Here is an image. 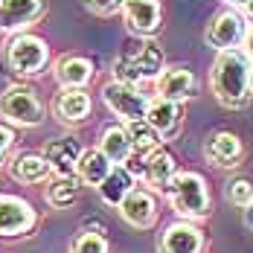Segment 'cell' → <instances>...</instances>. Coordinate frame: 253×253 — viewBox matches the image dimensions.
Here are the masks:
<instances>
[{
	"mask_svg": "<svg viewBox=\"0 0 253 253\" xmlns=\"http://www.w3.org/2000/svg\"><path fill=\"white\" fill-rule=\"evenodd\" d=\"M70 253H111V248H108V239L102 233H87L84 230V233L76 236Z\"/></svg>",
	"mask_w": 253,
	"mask_h": 253,
	"instance_id": "484cf974",
	"label": "cell"
},
{
	"mask_svg": "<svg viewBox=\"0 0 253 253\" xmlns=\"http://www.w3.org/2000/svg\"><path fill=\"white\" fill-rule=\"evenodd\" d=\"M180 105L177 102H169L163 96H154L149 99V111H146V123L163 137V140H172L177 131H180Z\"/></svg>",
	"mask_w": 253,
	"mask_h": 253,
	"instance_id": "e0dca14e",
	"label": "cell"
},
{
	"mask_svg": "<svg viewBox=\"0 0 253 253\" xmlns=\"http://www.w3.org/2000/svg\"><path fill=\"white\" fill-rule=\"evenodd\" d=\"M160 253H204V233L192 221H175L160 236Z\"/></svg>",
	"mask_w": 253,
	"mask_h": 253,
	"instance_id": "5bb4252c",
	"label": "cell"
},
{
	"mask_svg": "<svg viewBox=\"0 0 253 253\" xmlns=\"http://www.w3.org/2000/svg\"><path fill=\"white\" fill-rule=\"evenodd\" d=\"M44 0H0V32H21L44 18Z\"/></svg>",
	"mask_w": 253,
	"mask_h": 253,
	"instance_id": "30bf717a",
	"label": "cell"
},
{
	"mask_svg": "<svg viewBox=\"0 0 253 253\" xmlns=\"http://www.w3.org/2000/svg\"><path fill=\"white\" fill-rule=\"evenodd\" d=\"M99 152L114 163V166H126V160L134 154L131 137H128L126 126H111L99 140Z\"/></svg>",
	"mask_w": 253,
	"mask_h": 253,
	"instance_id": "44dd1931",
	"label": "cell"
},
{
	"mask_svg": "<svg viewBox=\"0 0 253 253\" xmlns=\"http://www.w3.org/2000/svg\"><path fill=\"white\" fill-rule=\"evenodd\" d=\"M204 157L218 169H230L242 160V140L233 131H212L204 140Z\"/></svg>",
	"mask_w": 253,
	"mask_h": 253,
	"instance_id": "9a60e30c",
	"label": "cell"
},
{
	"mask_svg": "<svg viewBox=\"0 0 253 253\" xmlns=\"http://www.w3.org/2000/svg\"><path fill=\"white\" fill-rule=\"evenodd\" d=\"M0 117L12 126L35 128L44 123V102L26 84H12L0 93Z\"/></svg>",
	"mask_w": 253,
	"mask_h": 253,
	"instance_id": "277c9868",
	"label": "cell"
},
{
	"mask_svg": "<svg viewBox=\"0 0 253 253\" xmlns=\"http://www.w3.org/2000/svg\"><path fill=\"white\" fill-rule=\"evenodd\" d=\"M126 131H128V137H131V146H134V152L137 154H152V152H157L160 143H163V137H160L146 120L126 123Z\"/></svg>",
	"mask_w": 253,
	"mask_h": 253,
	"instance_id": "d4e9b609",
	"label": "cell"
},
{
	"mask_svg": "<svg viewBox=\"0 0 253 253\" xmlns=\"http://www.w3.org/2000/svg\"><path fill=\"white\" fill-rule=\"evenodd\" d=\"M154 87H157V96L177 102V105L192 99L198 90L192 70H186V67H163V73L154 79Z\"/></svg>",
	"mask_w": 253,
	"mask_h": 253,
	"instance_id": "7c38bea8",
	"label": "cell"
},
{
	"mask_svg": "<svg viewBox=\"0 0 253 253\" xmlns=\"http://www.w3.org/2000/svg\"><path fill=\"white\" fill-rule=\"evenodd\" d=\"M52 114L64 126L84 123L90 117V96L84 93V87H61V93L52 102Z\"/></svg>",
	"mask_w": 253,
	"mask_h": 253,
	"instance_id": "2e32d148",
	"label": "cell"
},
{
	"mask_svg": "<svg viewBox=\"0 0 253 253\" xmlns=\"http://www.w3.org/2000/svg\"><path fill=\"white\" fill-rule=\"evenodd\" d=\"M50 61V47L44 38L35 35H15L6 47V64L18 76H38Z\"/></svg>",
	"mask_w": 253,
	"mask_h": 253,
	"instance_id": "5b68a950",
	"label": "cell"
},
{
	"mask_svg": "<svg viewBox=\"0 0 253 253\" xmlns=\"http://www.w3.org/2000/svg\"><path fill=\"white\" fill-rule=\"evenodd\" d=\"M224 3H230V6H242V9H245V3H248V0H224Z\"/></svg>",
	"mask_w": 253,
	"mask_h": 253,
	"instance_id": "836d02e7",
	"label": "cell"
},
{
	"mask_svg": "<svg viewBox=\"0 0 253 253\" xmlns=\"http://www.w3.org/2000/svg\"><path fill=\"white\" fill-rule=\"evenodd\" d=\"M248 29H251V26H248V21H245L242 12H236V9H224V12H218V15L210 21L207 32H204V41H207L212 50L227 52V50H236V47L245 44Z\"/></svg>",
	"mask_w": 253,
	"mask_h": 253,
	"instance_id": "52a82bcc",
	"label": "cell"
},
{
	"mask_svg": "<svg viewBox=\"0 0 253 253\" xmlns=\"http://www.w3.org/2000/svg\"><path fill=\"white\" fill-rule=\"evenodd\" d=\"M251 87H253V67H251Z\"/></svg>",
	"mask_w": 253,
	"mask_h": 253,
	"instance_id": "e575fe53",
	"label": "cell"
},
{
	"mask_svg": "<svg viewBox=\"0 0 253 253\" xmlns=\"http://www.w3.org/2000/svg\"><path fill=\"white\" fill-rule=\"evenodd\" d=\"M160 73H163V50L149 38L126 47L123 55L114 61V82L140 84L146 79H157Z\"/></svg>",
	"mask_w": 253,
	"mask_h": 253,
	"instance_id": "7a4b0ae2",
	"label": "cell"
},
{
	"mask_svg": "<svg viewBox=\"0 0 253 253\" xmlns=\"http://www.w3.org/2000/svg\"><path fill=\"white\" fill-rule=\"evenodd\" d=\"M242 47H245V55L253 61V26L248 29V35H245V44H242Z\"/></svg>",
	"mask_w": 253,
	"mask_h": 253,
	"instance_id": "4dcf8cb0",
	"label": "cell"
},
{
	"mask_svg": "<svg viewBox=\"0 0 253 253\" xmlns=\"http://www.w3.org/2000/svg\"><path fill=\"white\" fill-rule=\"evenodd\" d=\"M227 201L245 210L248 204H253V183L248 180V177H236V180H230L227 183Z\"/></svg>",
	"mask_w": 253,
	"mask_h": 253,
	"instance_id": "4316f807",
	"label": "cell"
},
{
	"mask_svg": "<svg viewBox=\"0 0 253 253\" xmlns=\"http://www.w3.org/2000/svg\"><path fill=\"white\" fill-rule=\"evenodd\" d=\"M166 195L183 221H198L210 212V192L201 175L195 172H177V177L166 186Z\"/></svg>",
	"mask_w": 253,
	"mask_h": 253,
	"instance_id": "3957f363",
	"label": "cell"
},
{
	"mask_svg": "<svg viewBox=\"0 0 253 253\" xmlns=\"http://www.w3.org/2000/svg\"><path fill=\"white\" fill-rule=\"evenodd\" d=\"M126 169L131 172V177H140V180H146V154H131L126 160Z\"/></svg>",
	"mask_w": 253,
	"mask_h": 253,
	"instance_id": "f1b7e54d",
	"label": "cell"
},
{
	"mask_svg": "<svg viewBox=\"0 0 253 253\" xmlns=\"http://www.w3.org/2000/svg\"><path fill=\"white\" fill-rule=\"evenodd\" d=\"M120 215L126 218L131 227L146 230V227H152L154 221H157V201H154V195L149 192V189L134 186V189L126 195V201L120 204Z\"/></svg>",
	"mask_w": 253,
	"mask_h": 253,
	"instance_id": "4fadbf2b",
	"label": "cell"
},
{
	"mask_svg": "<svg viewBox=\"0 0 253 253\" xmlns=\"http://www.w3.org/2000/svg\"><path fill=\"white\" fill-rule=\"evenodd\" d=\"M82 180L79 175H70V177H52V183L47 186V204L55 207V210H67L70 204H76L79 198V186Z\"/></svg>",
	"mask_w": 253,
	"mask_h": 253,
	"instance_id": "cb8c5ba5",
	"label": "cell"
},
{
	"mask_svg": "<svg viewBox=\"0 0 253 253\" xmlns=\"http://www.w3.org/2000/svg\"><path fill=\"white\" fill-rule=\"evenodd\" d=\"M111 169H114V163L99 149H84V154H82V160H79V166H76V175L87 186H99L102 180L111 175Z\"/></svg>",
	"mask_w": 253,
	"mask_h": 253,
	"instance_id": "603a6c76",
	"label": "cell"
},
{
	"mask_svg": "<svg viewBox=\"0 0 253 253\" xmlns=\"http://www.w3.org/2000/svg\"><path fill=\"white\" fill-rule=\"evenodd\" d=\"M96 189H99V198L108 207H120V204L126 201V195L134 189V177H131V172H128L126 166H114L111 175L105 177Z\"/></svg>",
	"mask_w": 253,
	"mask_h": 253,
	"instance_id": "7402d4cb",
	"label": "cell"
},
{
	"mask_svg": "<svg viewBox=\"0 0 253 253\" xmlns=\"http://www.w3.org/2000/svg\"><path fill=\"white\" fill-rule=\"evenodd\" d=\"M9 175L15 177V180H21V183H44L52 175V169L44 154L24 152L9 163Z\"/></svg>",
	"mask_w": 253,
	"mask_h": 253,
	"instance_id": "ac0fdd59",
	"label": "cell"
},
{
	"mask_svg": "<svg viewBox=\"0 0 253 253\" xmlns=\"http://www.w3.org/2000/svg\"><path fill=\"white\" fill-rule=\"evenodd\" d=\"M102 99L108 105L111 114H117L126 123H137V120H146V111H149V96L140 90V84H126V82H108L102 87Z\"/></svg>",
	"mask_w": 253,
	"mask_h": 253,
	"instance_id": "8992f818",
	"label": "cell"
},
{
	"mask_svg": "<svg viewBox=\"0 0 253 253\" xmlns=\"http://www.w3.org/2000/svg\"><path fill=\"white\" fill-rule=\"evenodd\" d=\"M41 154L47 157V163H50L55 177H70V175H76V166L82 160V154H84V149H82V143L76 137H55V140H50L44 146Z\"/></svg>",
	"mask_w": 253,
	"mask_h": 253,
	"instance_id": "8fae6325",
	"label": "cell"
},
{
	"mask_svg": "<svg viewBox=\"0 0 253 253\" xmlns=\"http://www.w3.org/2000/svg\"><path fill=\"white\" fill-rule=\"evenodd\" d=\"M38 224V212L32 204L18 198V195H3L0 192V239H15L26 236Z\"/></svg>",
	"mask_w": 253,
	"mask_h": 253,
	"instance_id": "ba28073f",
	"label": "cell"
},
{
	"mask_svg": "<svg viewBox=\"0 0 253 253\" xmlns=\"http://www.w3.org/2000/svg\"><path fill=\"white\" fill-rule=\"evenodd\" d=\"M245 15H248V18H253V0H248V3H245Z\"/></svg>",
	"mask_w": 253,
	"mask_h": 253,
	"instance_id": "d6a6232c",
	"label": "cell"
},
{
	"mask_svg": "<svg viewBox=\"0 0 253 253\" xmlns=\"http://www.w3.org/2000/svg\"><path fill=\"white\" fill-rule=\"evenodd\" d=\"M84 6H87L93 15L108 18V15H117V12H123L126 0H84Z\"/></svg>",
	"mask_w": 253,
	"mask_h": 253,
	"instance_id": "83f0119b",
	"label": "cell"
},
{
	"mask_svg": "<svg viewBox=\"0 0 253 253\" xmlns=\"http://www.w3.org/2000/svg\"><path fill=\"white\" fill-rule=\"evenodd\" d=\"M177 177V160L172 152L157 149V152L146 154V183H152L157 189L166 192V186Z\"/></svg>",
	"mask_w": 253,
	"mask_h": 253,
	"instance_id": "d6986e66",
	"label": "cell"
},
{
	"mask_svg": "<svg viewBox=\"0 0 253 253\" xmlns=\"http://www.w3.org/2000/svg\"><path fill=\"white\" fill-rule=\"evenodd\" d=\"M12 143H15V131L6 126H0V166H3V157H6V152L12 149Z\"/></svg>",
	"mask_w": 253,
	"mask_h": 253,
	"instance_id": "f546056e",
	"label": "cell"
},
{
	"mask_svg": "<svg viewBox=\"0 0 253 253\" xmlns=\"http://www.w3.org/2000/svg\"><path fill=\"white\" fill-rule=\"evenodd\" d=\"M93 79V64L82 55H64L55 61V82L61 87H84Z\"/></svg>",
	"mask_w": 253,
	"mask_h": 253,
	"instance_id": "ffe728a7",
	"label": "cell"
},
{
	"mask_svg": "<svg viewBox=\"0 0 253 253\" xmlns=\"http://www.w3.org/2000/svg\"><path fill=\"white\" fill-rule=\"evenodd\" d=\"M242 212H245V227L253 230V204H248V207H245Z\"/></svg>",
	"mask_w": 253,
	"mask_h": 253,
	"instance_id": "1f68e13d",
	"label": "cell"
},
{
	"mask_svg": "<svg viewBox=\"0 0 253 253\" xmlns=\"http://www.w3.org/2000/svg\"><path fill=\"white\" fill-rule=\"evenodd\" d=\"M210 84L215 99L224 108H245L251 102V58L245 55V50H227L218 52V58L212 61L210 70Z\"/></svg>",
	"mask_w": 253,
	"mask_h": 253,
	"instance_id": "6da1fadb",
	"label": "cell"
},
{
	"mask_svg": "<svg viewBox=\"0 0 253 253\" xmlns=\"http://www.w3.org/2000/svg\"><path fill=\"white\" fill-rule=\"evenodd\" d=\"M123 18H126V26L137 38H152L160 29V21H163L160 0H126Z\"/></svg>",
	"mask_w": 253,
	"mask_h": 253,
	"instance_id": "9c48e42d",
	"label": "cell"
}]
</instances>
